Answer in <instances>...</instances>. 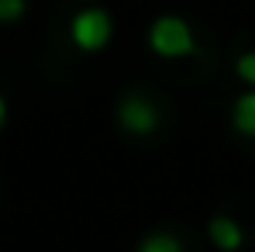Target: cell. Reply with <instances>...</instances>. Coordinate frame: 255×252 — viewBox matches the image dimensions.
<instances>
[{
	"instance_id": "6da1fadb",
	"label": "cell",
	"mask_w": 255,
	"mask_h": 252,
	"mask_svg": "<svg viewBox=\"0 0 255 252\" xmlns=\"http://www.w3.org/2000/svg\"><path fill=\"white\" fill-rule=\"evenodd\" d=\"M148 45L155 55H166V59H183L193 52V31L183 17H159L148 31Z\"/></svg>"
},
{
	"instance_id": "7a4b0ae2",
	"label": "cell",
	"mask_w": 255,
	"mask_h": 252,
	"mask_svg": "<svg viewBox=\"0 0 255 252\" xmlns=\"http://www.w3.org/2000/svg\"><path fill=\"white\" fill-rule=\"evenodd\" d=\"M69 31H73V42L80 45L83 52H97V48H104L111 42V17L100 7H86V10H80L73 17Z\"/></svg>"
},
{
	"instance_id": "3957f363",
	"label": "cell",
	"mask_w": 255,
	"mask_h": 252,
	"mask_svg": "<svg viewBox=\"0 0 255 252\" xmlns=\"http://www.w3.org/2000/svg\"><path fill=\"white\" fill-rule=\"evenodd\" d=\"M118 121H121L128 131H134V135H148L152 128L159 125V111H155V104H152L148 97L128 93L125 100H121V107H118Z\"/></svg>"
},
{
	"instance_id": "277c9868",
	"label": "cell",
	"mask_w": 255,
	"mask_h": 252,
	"mask_svg": "<svg viewBox=\"0 0 255 252\" xmlns=\"http://www.w3.org/2000/svg\"><path fill=\"white\" fill-rule=\"evenodd\" d=\"M211 242L221 252H235L242 246V228H238V221L228 218V214H217L211 221Z\"/></svg>"
},
{
	"instance_id": "5b68a950",
	"label": "cell",
	"mask_w": 255,
	"mask_h": 252,
	"mask_svg": "<svg viewBox=\"0 0 255 252\" xmlns=\"http://www.w3.org/2000/svg\"><path fill=\"white\" fill-rule=\"evenodd\" d=\"M231 121H235V128H238L242 135H249V138H255V90L235 100Z\"/></svg>"
},
{
	"instance_id": "8992f818",
	"label": "cell",
	"mask_w": 255,
	"mask_h": 252,
	"mask_svg": "<svg viewBox=\"0 0 255 252\" xmlns=\"http://www.w3.org/2000/svg\"><path fill=\"white\" fill-rule=\"evenodd\" d=\"M138 252H183V242L176 235H169V232H155V235H148L141 242Z\"/></svg>"
},
{
	"instance_id": "52a82bcc",
	"label": "cell",
	"mask_w": 255,
	"mask_h": 252,
	"mask_svg": "<svg viewBox=\"0 0 255 252\" xmlns=\"http://www.w3.org/2000/svg\"><path fill=\"white\" fill-rule=\"evenodd\" d=\"M24 0H0V21L7 24V21H17L21 14H24Z\"/></svg>"
},
{
	"instance_id": "ba28073f",
	"label": "cell",
	"mask_w": 255,
	"mask_h": 252,
	"mask_svg": "<svg viewBox=\"0 0 255 252\" xmlns=\"http://www.w3.org/2000/svg\"><path fill=\"white\" fill-rule=\"evenodd\" d=\"M235 73L245 80V83L255 86V52H245L242 59H238V66H235Z\"/></svg>"
},
{
	"instance_id": "9c48e42d",
	"label": "cell",
	"mask_w": 255,
	"mask_h": 252,
	"mask_svg": "<svg viewBox=\"0 0 255 252\" xmlns=\"http://www.w3.org/2000/svg\"><path fill=\"white\" fill-rule=\"evenodd\" d=\"M3 118H7V104H3V97H0V128H3Z\"/></svg>"
}]
</instances>
